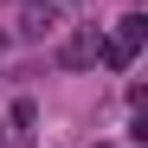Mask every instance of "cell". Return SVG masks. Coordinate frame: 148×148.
<instances>
[{
    "instance_id": "obj_1",
    "label": "cell",
    "mask_w": 148,
    "mask_h": 148,
    "mask_svg": "<svg viewBox=\"0 0 148 148\" xmlns=\"http://www.w3.org/2000/svg\"><path fill=\"white\" fill-rule=\"evenodd\" d=\"M52 26H58V7H26V19H19V32H26V39H45Z\"/></svg>"
},
{
    "instance_id": "obj_2",
    "label": "cell",
    "mask_w": 148,
    "mask_h": 148,
    "mask_svg": "<svg viewBox=\"0 0 148 148\" xmlns=\"http://www.w3.org/2000/svg\"><path fill=\"white\" fill-rule=\"evenodd\" d=\"M90 58H97V32H84V39L64 45V64H90Z\"/></svg>"
}]
</instances>
